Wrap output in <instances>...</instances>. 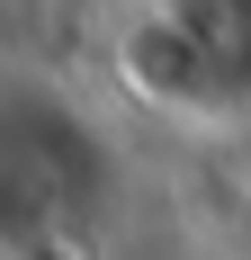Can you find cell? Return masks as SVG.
Returning <instances> with one entry per match:
<instances>
[{
    "instance_id": "1",
    "label": "cell",
    "mask_w": 251,
    "mask_h": 260,
    "mask_svg": "<svg viewBox=\"0 0 251 260\" xmlns=\"http://www.w3.org/2000/svg\"><path fill=\"white\" fill-rule=\"evenodd\" d=\"M125 72L171 108H251V0H152Z\"/></svg>"
}]
</instances>
